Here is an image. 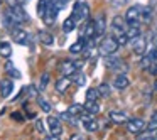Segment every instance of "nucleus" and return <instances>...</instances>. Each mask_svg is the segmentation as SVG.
<instances>
[{
	"instance_id": "nucleus-31",
	"label": "nucleus",
	"mask_w": 157,
	"mask_h": 140,
	"mask_svg": "<svg viewBox=\"0 0 157 140\" xmlns=\"http://www.w3.org/2000/svg\"><path fill=\"white\" fill-rule=\"evenodd\" d=\"M150 19H152V12H150V9L149 7H142V22L149 24Z\"/></svg>"
},
{
	"instance_id": "nucleus-22",
	"label": "nucleus",
	"mask_w": 157,
	"mask_h": 140,
	"mask_svg": "<svg viewBox=\"0 0 157 140\" xmlns=\"http://www.w3.org/2000/svg\"><path fill=\"white\" fill-rule=\"evenodd\" d=\"M39 39L44 46H52L54 44V37L51 36V32L48 31H39Z\"/></svg>"
},
{
	"instance_id": "nucleus-37",
	"label": "nucleus",
	"mask_w": 157,
	"mask_h": 140,
	"mask_svg": "<svg viewBox=\"0 0 157 140\" xmlns=\"http://www.w3.org/2000/svg\"><path fill=\"white\" fill-rule=\"evenodd\" d=\"M7 2V5L9 7H15V5H19L21 4V0H5Z\"/></svg>"
},
{
	"instance_id": "nucleus-20",
	"label": "nucleus",
	"mask_w": 157,
	"mask_h": 140,
	"mask_svg": "<svg viewBox=\"0 0 157 140\" xmlns=\"http://www.w3.org/2000/svg\"><path fill=\"white\" fill-rule=\"evenodd\" d=\"M85 46H86V39L79 36L78 41H76L75 44L71 46V47H69V52H71V54H79V52L85 51Z\"/></svg>"
},
{
	"instance_id": "nucleus-9",
	"label": "nucleus",
	"mask_w": 157,
	"mask_h": 140,
	"mask_svg": "<svg viewBox=\"0 0 157 140\" xmlns=\"http://www.w3.org/2000/svg\"><path fill=\"white\" fill-rule=\"evenodd\" d=\"M81 68V62H76V61H71V59H64V61L59 64V71L63 73L64 76H71L75 74L78 69Z\"/></svg>"
},
{
	"instance_id": "nucleus-26",
	"label": "nucleus",
	"mask_w": 157,
	"mask_h": 140,
	"mask_svg": "<svg viewBox=\"0 0 157 140\" xmlns=\"http://www.w3.org/2000/svg\"><path fill=\"white\" fill-rule=\"evenodd\" d=\"M48 4H49V0H39L37 2V15L39 17H44L46 9H48Z\"/></svg>"
},
{
	"instance_id": "nucleus-42",
	"label": "nucleus",
	"mask_w": 157,
	"mask_h": 140,
	"mask_svg": "<svg viewBox=\"0 0 157 140\" xmlns=\"http://www.w3.org/2000/svg\"><path fill=\"white\" fill-rule=\"evenodd\" d=\"M2 2H4V0H0V4H2Z\"/></svg>"
},
{
	"instance_id": "nucleus-25",
	"label": "nucleus",
	"mask_w": 157,
	"mask_h": 140,
	"mask_svg": "<svg viewBox=\"0 0 157 140\" xmlns=\"http://www.w3.org/2000/svg\"><path fill=\"white\" fill-rule=\"evenodd\" d=\"M71 79H73V81H75L78 86H83V85L86 83V76H85V73H81L79 69L75 73V74H71Z\"/></svg>"
},
{
	"instance_id": "nucleus-28",
	"label": "nucleus",
	"mask_w": 157,
	"mask_h": 140,
	"mask_svg": "<svg viewBox=\"0 0 157 140\" xmlns=\"http://www.w3.org/2000/svg\"><path fill=\"white\" fill-rule=\"evenodd\" d=\"M37 103H39V106H41V110H42L44 113H49V112H51V105L48 103V100H46V98L37 96Z\"/></svg>"
},
{
	"instance_id": "nucleus-35",
	"label": "nucleus",
	"mask_w": 157,
	"mask_h": 140,
	"mask_svg": "<svg viewBox=\"0 0 157 140\" xmlns=\"http://www.w3.org/2000/svg\"><path fill=\"white\" fill-rule=\"evenodd\" d=\"M27 89H29V96L31 98H37V89L34 86H27Z\"/></svg>"
},
{
	"instance_id": "nucleus-34",
	"label": "nucleus",
	"mask_w": 157,
	"mask_h": 140,
	"mask_svg": "<svg viewBox=\"0 0 157 140\" xmlns=\"http://www.w3.org/2000/svg\"><path fill=\"white\" fill-rule=\"evenodd\" d=\"M36 130H37L41 135L46 133V127H44V120H36Z\"/></svg>"
},
{
	"instance_id": "nucleus-12",
	"label": "nucleus",
	"mask_w": 157,
	"mask_h": 140,
	"mask_svg": "<svg viewBox=\"0 0 157 140\" xmlns=\"http://www.w3.org/2000/svg\"><path fill=\"white\" fill-rule=\"evenodd\" d=\"M95 31H96V39H101L105 37V32H106V21H105V15L103 14H98L95 19Z\"/></svg>"
},
{
	"instance_id": "nucleus-29",
	"label": "nucleus",
	"mask_w": 157,
	"mask_h": 140,
	"mask_svg": "<svg viewBox=\"0 0 157 140\" xmlns=\"http://www.w3.org/2000/svg\"><path fill=\"white\" fill-rule=\"evenodd\" d=\"M100 91H98V88H90L88 91H86V100H98L100 98Z\"/></svg>"
},
{
	"instance_id": "nucleus-6",
	"label": "nucleus",
	"mask_w": 157,
	"mask_h": 140,
	"mask_svg": "<svg viewBox=\"0 0 157 140\" xmlns=\"http://www.w3.org/2000/svg\"><path fill=\"white\" fill-rule=\"evenodd\" d=\"M127 125V130H128V133H132V135H137L139 137L140 133L144 132V130L147 128V123L144 122L142 118H130L128 122L125 123Z\"/></svg>"
},
{
	"instance_id": "nucleus-13",
	"label": "nucleus",
	"mask_w": 157,
	"mask_h": 140,
	"mask_svg": "<svg viewBox=\"0 0 157 140\" xmlns=\"http://www.w3.org/2000/svg\"><path fill=\"white\" fill-rule=\"evenodd\" d=\"M83 127L86 132H96L98 130V122L93 118V115H83Z\"/></svg>"
},
{
	"instance_id": "nucleus-39",
	"label": "nucleus",
	"mask_w": 157,
	"mask_h": 140,
	"mask_svg": "<svg viewBox=\"0 0 157 140\" xmlns=\"http://www.w3.org/2000/svg\"><path fill=\"white\" fill-rule=\"evenodd\" d=\"M24 2H27V0H21V4H24Z\"/></svg>"
},
{
	"instance_id": "nucleus-16",
	"label": "nucleus",
	"mask_w": 157,
	"mask_h": 140,
	"mask_svg": "<svg viewBox=\"0 0 157 140\" xmlns=\"http://www.w3.org/2000/svg\"><path fill=\"white\" fill-rule=\"evenodd\" d=\"M12 91H14V83H12V79H4V81L0 83V96L2 98H9Z\"/></svg>"
},
{
	"instance_id": "nucleus-10",
	"label": "nucleus",
	"mask_w": 157,
	"mask_h": 140,
	"mask_svg": "<svg viewBox=\"0 0 157 140\" xmlns=\"http://www.w3.org/2000/svg\"><path fill=\"white\" fill-rule=\"evenodd\" d=\"M130 44H132V51L135 52L137 56H144V54H145V51H147V39L144 37L142 34H140L139 37L132 39Z\"/></svg>"
},
{
	"instance_id": "nucleus-3",
	"label": "nucleus",
	"mask_w": 157,
	"mask_h": 140,
	"mask_svg": "<svg viewBox=\"0 0 157 140\" xmlns=\"http://www.w3.org/2000/svg\"><path fill=\"white\" fill-rule=\"evenodd\" d=\"M125 21L128 25H140L142 22V5H133L127 10Z\"/></svg>"
},
{
	"instance_id": "nucleus-30",
	"label": "nucleus",
	"mask_w": 157,
	"mask_h": 140,
	"mask_svg": "<svg viewBox=\"0 0 157 140\" xmlns=\"http://www.w3.org/2000/svg\"><path fill=\"white\" fill-rule=\"evenodd\" d=\"M49 78H51V76H49V73H44V74H42V78H41V83H39V91H44L46 88H48V83H49Z\"/></svg>"
},
{
	"instance_id": "nucleus-24",
	"label": "nucleus",
	"mask_w": 157,
	"mask_h": 140,
	"mask_svg": "<svg viewBox=\"0 0 157 140\" xmlns=\"http://www.w3.org/2000/svg\"><path fill=\"white\" fill-rule=\"evenodd\" d=\"M139 36H140V25H128V29H127V37H128V41L139 37Z\"/></svg>"
},
{
	"instance_id": "nucleus-5",
	"label": "nucleus",
	"mask_w": 157,
	"mask_h": 140,
	"mask_svg": "<svg viewBox=\"0 0 157 140\" xmlns=\"http://www.w3.org/2000/svg\"><path fill=\"white\" fill-rule=\"evenodd\" d=\"M48 128H49V132H51V137L49 138L51 140H56V138H59V137L63 135V125H61V122H59V118H56V116H48Z\"/></svg>"
},
{
	"instance_id": "nucleus-19",
	"label": "nucleus",
	"mask_w": 157,
	"mask_h": 140,
	"mask_svg": "<svg viewBox=\"0 0 157 140\" xmlns=\"http://www.w3.org/2000/svg\"><path fill=\"white\" fill-rule=\"evenodd\" d=\"M68 113L75 118H81L85 115V105H79V103H75V105L68 106Z\"/></svg>"
},
{
	"instance_id": "nucleus-4",
	"label": "nucleus",
	"mask_w": 157,
	"mask_h": 140,
	"mask_svg": "<svg viewBox=\"0 0 157 140\" xmlns=\"http://www.w3.org/2000/svg\"><path fill=\"white\" fill-rule=\"evenodd\" d=\"M105 66L108 69H112V71H118V73L127 71V64L120 58H117V56H113V54L105 56Z\"/></svg>"
},
{
	"instance_id": "nucleus-2",
	"label": "nucleus",
	"mask_w": 157,
	"mask_h": 140,
	"mask_svg": "<svg viewBox=\"0 0 157 140\" xmlns=\"http://www.w3.org/2000/svg\"><path fill=\"white\" fill-rule=\"evenodd\" d=\"M73 17L76 19V22H85L90 19V5L86 2H76L73 5Z\"/></svg>"
},
{
	"instance_id": "nucleus-8",
	"label": "nucleus",
	"mask_w": 157,
	"mask_h": 140,
	"mask_svg": "<svg viewBox=\"0 0 157 140\" xmlns=\"http://www.w3.org/2000/svg\"><path fill=\"white\" fill-rule=\"evenodd\" d=\"M9 32H10V37H12V41H14V42H17V44H21V46H25V44H27L29 34L21 27V25H15V27L10 29Z\"/></svg>"
},
{
	"instance_id": "nucleus-36",
	"label": "nucleus",
	"mask_w": 157,
	"mask_h": 140,
	"mask_svg": "<svg viewBox=\"0 0 157 140\" xmlns=\"http://www.w3.org/2000/svg\"><path fill=\"white\" fill-rule=\"evenodd\" d=\"M12 118L17 120V122H22V120H24V116L21 115V112H14V113H12Z\"/></svg>"
},
{
	"instance_id": "nucleus-18",
	"label": "nucleus",
	"mask_w": 157,
	"mask_h": 140,
	"mask_svg": "<svg viewBox=\"0 0 157 140\" xmlns=\"http://www.w3.org/2000/svg\"><path fill=\"white\" fill-rule=\"evenodd\" d=\"M108 118L112 120L113 123H127L128 122V115L125 112H110L108 113Z\"/></svg>"
},
{
	"instance_id": "nucleus-32",
	"label": "nucleus",
	"mask_w": 157,
	"mask_h": 140,
	"mask_svg": "<svg viewBox=\"0 0 157 140\" xmlns=\"http://www.w3.org/2000/svg\"><path fill=\"white\" fill-rule=\"evenodd\" d=\"M147 128L150 130V132H155L157 130V112L152 113V116H150V122H149V127Z\"/></svg>"
},
{
	"instance_id": "nucleus-40",
	"label": "nucleus",
	"mask_w": 157,
	"mask_h": 140,
	"mask_svg": "<svg viewBox=\"0 0 157 140\" xmlns=\"http://www.w3.org/2000/svg\"><path fill=\"white\" fill-rule=\"evenodd\" d=\"M155 49H157V41H155Z\"/></svg>"
},
{
	"instance_id": "nucleus-33",
	"label": "nucleus",
	"mask_w": 157,
	"mask_h": 140,
	"mask_svg": "<svg viewBox=\"0 0 157 140\" xmlns=\"http://www.w3.org/2000/svg\"><path fill=\"white\" fill-rule=\"evenodd\" d=\"M98 91H100V95H101V96H105V98H106V96L110 95V86L106 85V83H101V85L98 86Z\"/></svg>"
},
{
	"instance_id": "nucleus-11",
	"label": "nucleus",
	"mask_w": 157,
	"mask_h": 140,
	"mask_svg": "<svg viewBox=\"0 0 157 140\" xmlns=\"http://www.w3.org/2000/svg\"><path fill=\"white\" fill-rule=\"evenodd\" d=\"M79 36L81 37H85L86 41L88 39H96V31H95V21H91V19H88V21H85V24H83L81 27V32H79Z\"/></svg>"
},
{
	"instance_id": "nucleus-14",
	"label": "nucleus",
	"mask_w": 157,
	"mask_h": 140,
	"mask_svg": "<svg viewBox=\"0 0 157 140\" xmlns=\"http://www.w3.org/2000/svg\"><path fill=\"white\" fill-rule=\"evenodd\" d=\"M128 85H130V81H128V78L125 76V73H120V74L115 78V81H113V86H115V89H118V91L127 89Z\"/></svg>"
},
{
	"instance_id": "nucleus-43",
	"label": "nucleus",
	"mask_w": 157,
	"mask_h": 140,
	"mask_svg": "<svg viewBox=\"0 0 157 140\" xmlns=\"http://www.w3.org/2000/svg\"><path fill=\"white\" fill-rule=\"evenodd\" d=\"M154 2H157V0H154Z\"/></svg>"
},
{
	"instance_id": "nucleus-21",
	"label": "nucleus",
	"mask_w": 157,
	"mask_h": 140,
	"mask_svg": "<svg viewBox=\"0 0 157 140\" xmlns=\"http://www.w3.org/2000/svg\"><path fill=\"white\" fill-rule=\"evenodd\" d=\"M76 27V19L73 17V15H69L68 19H66L64 22H63V32H66V34H69V32H73Z\"/></svg>"
},
{
	"instance_id": "nucleus-17",
	"label": "nucleus",
	"mask_w": 157,
	"mask_h": 140,
	"mask_svg": "<svg viewBox=\"0 0 157 140\" xmlns=\"http://www.w3.org/2000/svg\"><path fill=\"white\" fill-rule=\"evenodd\" d=\"M71 76H64L63 74V78H59L58 81H56V91L58 93H64L66 89L69 88V85H71Z\"/></svg>"
},
{
	"instance_id": "nucleus-1",
	"label": "nucleus",
	"mask_w": 157,
	"mask_h": 140,
	"mask_svg": "<svg viewBox=\"0 0 157 140\" xmlns=\"http://www.w3.org/2000/svg\"><path fill=\"white\" fill-rule=\"evenodd\" d=\"M118 47H120L118 39L112 34V36H105V37L101 39L98 51H100L101 56H110V54H115V52L118 51Z\"/></svg>"
},
{
	"instance_id": "nucleus-15",
	"label": "nucleus",
	"mask_w": 157,
	"mask_h": 140,
	"mask_svg": "<svg viewBox=\"0 0 157 140\" xmlns=\"http://www.w3.org/2000/svg\"><path fill=\"white\" fill-rule=\"evenodd\" d=\"M96 113H100L98 100H86L85 101V115H93L95 116Z\"/></svg>"
},
{
	"instance_id": "nucleus-23",
	"label": "nucleus",
	"mask_w": 157,
	"mask_h": 140,
	"mask_svg": "<svg viewBox=\"0 0 157 140\" xmlns=\"http://www.w3.org/2000/svg\"><path fill=\"white\" fill-rule=\"evenodd\" d=\"M0 56L5 58V59H9L12 56V46L9 44V42H5V41L0 42Z\"/></svg>"
},
{
	"instance_id": "nucleus-27",
	"label": "nucleus",
	"mask_w": 157,
	"mask_h": 140,
	"mask_svg": "<svg viewBox=\"0 0 157 140\" xmlns=\"http://www.w3.org/2000/svg\"><path fill=\"white\" fill-rule=\"evenodd\" d=\"M5 69H7V71H9V74H10L12 78H15V79H19V78L22 76L21 73H19L17 69H15L14 66H12V62H10V61H7V64H5Z\"/></svg>"
},
{
	"instance_id": "nucleus-41",
	"label": "nucleus",
	"mask_w": 157,
	"mask_h": 140,
	"mask_svg": "<svg viewBox=\"0 0 157 140\" xmlns=\"http://www.w3.org/2000/svg\"><path fill=\"white\" fill-rule=\"evenodd\" d=\"M155 89H157V83H155Z\"/></svg>"
},
{
	"instance_id": "nucleus-38",
	"label": "nucleus",
	"mask_w": 157,
	"mask_h": 140,
	"mask_svg": "<svg viewBox=\"0 0 157 140\" xmlns=\"http://www.w3.org/2000/svg\"><path fill=\"white\" fill-rule=\"evenodd\" d=\"M154 138H157V130H155V132H154Z\"/></svg>"
},
{
	"instance_id": "nucleus-7",
	"label": "nucleus",
	"mask_w": 157,
	"mask_h": 140,
	"mask_svg": "<svg viewBox=\"0 0 157 140\" xmlns=\"http://www.w3.org/2000/svg\"><path fill=\"white\" fill-rule=\"evenodd\" d=\"M59 14V7L52 2V0H49V4H48V9H46V14H44V24L46 25H52L56 22V17H58Z\"/></svg>"
}]
</instances>
